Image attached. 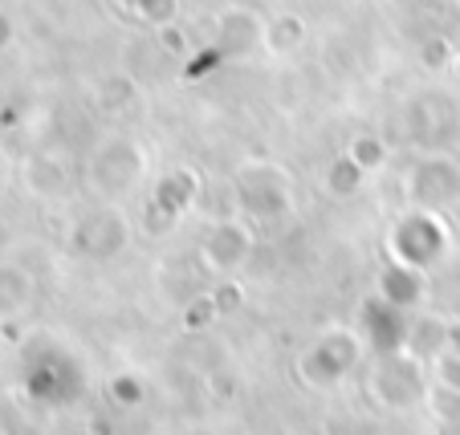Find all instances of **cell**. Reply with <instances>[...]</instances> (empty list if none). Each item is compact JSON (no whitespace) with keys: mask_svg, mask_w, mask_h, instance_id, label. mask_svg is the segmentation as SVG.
<instances>
[{"mask_svg":"<svg viewBox=\"0 0 460 435\" xmlns=\"http://www.w3.org/2000/svg\"><path fill=\"white\" fill-rule=\"evenodd\" d=\"M143 175H147V155L127 135L106 139L90 159V187L94 196H102V204H122L127 196H135Z\"/></svg>","mask_w":460,"mask_h":435,"instance_id":"obj_1","label":"cell"},{"mask_svg":"<svg viewBox=\"0 0 460 435\" xmlns=\"http://www.w3.org/2000/svg\"><path fill=\"white\" fill-rule=\"evenodd\" d=\"M236 187H241L244 208H249L252 216H261V220H278V216H286V212L294 208V204H289L294 200V187H289V179L273 163H261V167L241 171Z\"/></svg>","mask_w":460,"mask_h":435,"instance_id":"obj_2","label":"cell"},{"mask_svg":"<svg viewBox=\"0 0 460 435\" xmlns=\"http://www.w3.org/2000/svg\"><path fill=\"white\" fill-rule=\"evenodd\" d=\"M252 253V236L241 224H220L217 232H208V240L200 244V261L208 269H236L244 265V257Z\"/></svg>","mask_w":460,"mask_h":435,"instance_id":"obj_3","label":"cell"},{"mask_svg":"<svg viewBox=\"0 0 460 435\" xmlns=\"http://www.w3.org/2000/svg\"><path fill=\"white\" fill-rule=\"evenodd\" d=\"M33 305V277L17 265H0V314H21Z\"/></svg>","mask_w":460,"mask_h":435,"instance_id":"obj_4","label":"cell"},{"mask_svg":"<svg viewBox=\"0 0 460 435\" xmlns=\"http://www.w3.org/2000/svg\"><path fill=\"white\" fill-rule=\"evenodd\" d=\"M9 37H13V25H9V17H4V13H0V49H4V45H9Z\"/></svg>","mask_w":460,"mask_h":435,"instance_id":"obj_5","label":"cell"}]
</instances>
